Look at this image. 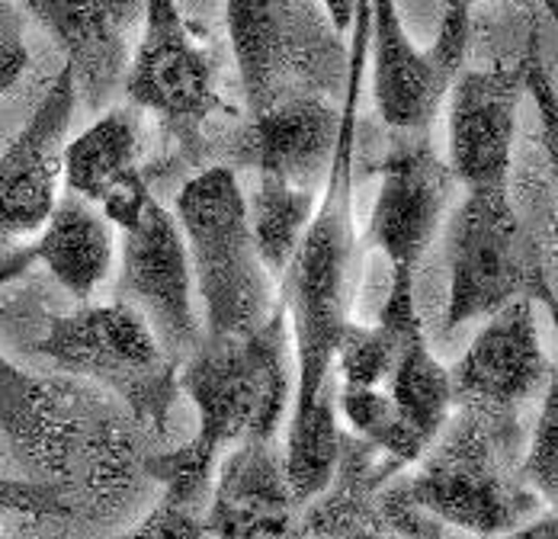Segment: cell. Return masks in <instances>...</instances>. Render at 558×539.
<instances>
[{
	"label": "cell",
	"instance_id": "cell-1",
	"mask_svg": "<svg viewBox=\"0 0 558 539\" xmlns=\"http://www.w3.org/2000/svg\"><path fill=\"white\" fill-rule=\"evenodd\" d=\"M369 58V0H356L353 52L347 64L343 125L328 167L322 200L299 238L282 279V309L289 344L295 347V408L286 440V476L299 507H305L331 482L340 424H337L335 354L350 324V276L356 264L353 235V152H356V107L363 71Z\"/></svg>",
	"mask_w": 558,
	"mask_h": 539
},
{
	"label": "cell",
	"instance_id": "cell-2",
	"mask_svg": "<svg viewBox=\"0 0 558 539\" xmlns=\"http://www.w3.org/2000/svg\"><path fill=\"white\" fill-rule=\"evenodd\" d=\"M501 433L482 411L459 405L430 446L414 459L408 479L376 488L383 527L421 534L424 514L469 534H510L536 511V494L513 482L501 466Z\"/></svg>",
	"mask_w": 558,
	"mask_h": 539
},
{
	"label": "cell",
	"instance_id": "cell-3",
	"mask_svg": "<svg viewBox=\"0 0 558 539\" xmlns=\"http://www.w3.org/2000/svg\"><path fill=\"white\" fill-rule=\"evenodd\" d=\"M177 225L206 309V337L257 331L277 309L279 296H274V276L254 244L238 173L213 164L190 177L177 193Z\"/></svg>",
	"mask_w": 558,
	"mask_h": 539
},
{
	"label": "cell",
	"instance_id": "cell-4",
	"mask_svg": "<svg viewBox=\"0 0 558 539\" xmlns=\"http://www.w3.org/2000/svg\"><path fill=\"white\" fill-rule=\"evenodd\" d=\"M180 392L199 415V440L225 453L244 440L277 436L289 395V322L277 302L270 319L251 334L203 337L180 367Z\"/></svg>",
	"mask_w": 558,
	"mask_h": 539
},
{
	"label": "cell",
	"instance_id": "cell-5",
	"mask_svg": "<svg viewBox=\"0 0 558 539\" xmlns=\"http://www.w3.org/2000/svg\"><path fill=\"white\" fill-rule=\"evenodd\" d=\"M447 331L482 322L517 296L556 309L553 286L507 187H469L447 231Z\"/></svg>",
	"mask_w": 558,
	"mask_h": 539
},
{
	"label": "cell",
	"instance_id": "cell-6",
	"mask_svg": "<svg viewBox=\"0 0 558 539\" xmlns=\"http://www.w3.org/2000/svg\"><path fill=\"white\" fill-rule=\"evenodd\" d=\"M36 354L68 373L104 382L142 424H168L180 392V363L129 302L112 299L107 306H84L61 315L36 344Z\"/></svg>",
	"mask_w": 558,
	"mask_h": 539
},
{
	"label": "cell",
	"instance_id": "cell-7",
	"mask_svg": "<svg viewBox=\"0 0 558 539\" xmlns=\"http://www.w3.org/2000/svg\"><path fill=\"white\" fill-rule=\"evenodd\" d=\"M74 107L77 84L64 64L29 122L0 155V286L33 267V241L61 196V152Z\"/></svg>",
	"mask_w": 558,
	"mask_h": 539
},
{
	"label": "cell",
	"instance_id": "cell-8",
	"mask_svg": "<svg viewBox=\"0 0 558 539\" xmlns=\"http://www.w3.org/2000/svg\"><path fill=\"white\" fill-rule=\"evenodd\" d=\"M122 228V270L116 299L129 302L151 324L155 337L183 367L203 344L206 331L193 309V267L177 216L148 193Z\"/></svg>",
	"mask_w": 558,
	"mask_h": 539
},
{
	"label": "cell",
	"instance_id": "cell-9",
	"mask_svg": "<svg viewBox=\"0 0 558 539\" xmlns=\"http://www.w3.org/2000/svg\"><path fill=\"white\" fill-rule=\"evenodd\" d=\"M122 84L135 107L155 112L190 145L225 109L209 58L196 46L177 0H142V36Z\"/></svg>",
	"mask_w": 558,
	"mask_h": 539
},
{
	"label": "cell",
	"instance_id": "cell-10",
	"mask_svg": "<svg viewBox=\"0 0 558 539\" xmlns=\"http://www.w3.org/2000/svg\"><path fill=\"white\" fill-rule=\"evenodd\" d=\"M398 135L404 139L391 145L383 164V183L366 225V244L383 251L391 270H417V261L444 221L456 177L434 152L430 129Z\"/></svg>",
	"mask_w": 558,
	"mask_h": 539
},
{
	"label": "cell",
	"instance_id": "cell-11",
	"mask_svg": "<svg viewBox=\"0 0 558 539\" xmlns=\"http://www.w3.org/2000/svg\"><path fill=\"white\" fill-rule=\"evenodd\" d=\"M549 373L533 299L517 296L485 319L472 347L449 370L452 402L482 411L488 421H513V411Z\"/></svg>",
	"mask_w": 558,
	"mask_h": 539
},
{
	"label": "cell",
	"instance_id": "cell-12",
	"mask_svg": "<svg viewBox=\"0 0 558 539\" xmlns=\"http://www.w3.org/2000/svg\"><path fill=\"white\" fill-rule=\"evenodd\" d=\"M523 94L520 68H462L449 84V170L465 190L507 187Z\"/></svg>",
	"mask_w": 558,
	"mask_h": 539
},
{
	"label": "cell",
	"instance_id": "cell-13",
	"mask_svg": "<svg viewBox=\"0 0 558 539\" xmlns=\"http://www.w3.org/2000/svg\"><path fill=\"white\" fill-rule=\"evenodd\" d=\"M343 125V109L322 97H279L251 119L228 142L225 167H251L257 173L318 190L328 177Z\"/></svg>",
	"mask_w": 558,
	"mask_h": 539
},
{
	"label": "cell",
	"instance_id": "cell-14",
	"mask_svg": "<svg viewBox=\"0 0 558 539\" xmlns=\"http://www.w3.org/2000/svg\"><path fill=\"white\" fill-rule=\"evenodd\" d=\"M56 39L74 71L77 100L100 109L125 81L132 33L142 23V0H20Z\"/></svg>",
	"mask_w": 558,
	"mask_h": 539
},
{
	"label": "cell",
	"instance_id": "cell-15",
	"mask_svg": "<svg viewBox=\"0 0 558 539\" xmlns=\"http://www.w3.org/2000/svg\"><path fill=\"white\" fill-rule=\"evenodd\" d=\"M270 440H244L219 456L206 514V537H289L295 498L286 476V450Z\"/></svg>",
	"mask_w": 558,
	"mask_h": 539
},
{
	"label": "cell",
	"instance_id": "cell-16",
	"mask_svg": "<svg viewBox=\"0 0 558 539\" xmlns=\"http://www.w3.org/2000/svg\"><path fill=\"white\" fill-rule=\"evenodd\" d=\"M373 100L391 132L430 129L447 100L456 68L434 49L421 52L401 26L395 0H369Z\"/></svg>",
	"mask_w": 558,
	"mask_h": 539
},
{
	"label": "cell",
	"instance_id": "cell-17",
	"mask_svg": "<svg viewBox=\"0 0 558 539\" xmlns=\"http://www.w3.org/2000/svg\"><path fill=\"white\" fill-rule=\"evenodd\" d=\"M142 122L132 109H110L77 139L64 142L61 183L94 203L116 228L138 213L148 196L142 177Z\"/></svg>",
	"mask_w": 558,
	"mask_h": 539
},
{
	"label": "cell",
	"instance_id": "cell-18",
	"mask_svg": "<svg viewBox=\"0 0 558 539\" xmlns=\"http://www.w3.org/2000/svg\"><path fill=\"white\" fill-rule=\"evenodd\" d=\"M379 388L386 392L395 418L389 469L398 476L430 446L456 405L449 370L430 354L424 327L404 337L389 379Z\"/></svg>",
	"mask_w": 558,
	"mask_h": 539
},
{
	"label": "cell",
	"instance_id": "cell-19",
	"mask_svg": "<svg viewBox=\"0 0 558 539\" xmlns=\"http://www.w3.org/2000/svg\"><path fill=\"white\" fill-rule=\"evenodd\" d=\"M33 264H43L81 302H90L112 270L107 216L77 193H61L49 221L33 241Z\"/></svg>",
	"mask_w": 558,
	"mask_h": 539
},
{
	"label": "cell",
	"instance_id": "cell-20",
	"mask_svg": "<svg viewBox=\"0 0 558 539\" xmlns=\"http://www.w3.org/2000/svg\"><path fill=\"white\" fill-rule=\"evenodd\" d=\"M219 450L206 440L193 436L180 450L148 459V472L165 482L161 504L148 514V520L132 537L151 539H199L206 537V514L216 486Z\"/></svg>",
	"mask_w": 558,
	"mask_h": 539
},
{
	"label": "cell",
	"instance_id": "cell-21",
	"mask_svg": "<svg viewBox=\"0 0 558 539\" xmlns=\"http://www.w3.org/2000/svg\"><path fill=\"white\" fill-rule=\"evenodd\" d=\"M228 39L238 61L247 112L270 107L282 97V0H228Z\"/></svg>",
	"mask_w": 558,
	"mask_h": 539
},
{
	"label": "cell",
	"instance_id": "cell-22",
	"mask_svg": "<svg viewBox=\"0 0 558 539\" xmlns=\"http://www.w3.org/2000/svg\"><path fill=\"white\" fill-rule=\"evenodd\" d=\"M315 206H318V190L257 173V190L247 200V221L270 276H279L286 270L299 238L312 221Z\"/></svg>",
	"mask_w": 558,
	"mask_h": 539
},
{
	"label": "cell",
	"instance_id": "cell-23",
	"mask_svg": "<svg viewBox=\"0 0 558 539\" xmlns=\"http://www.w3.org/2000/svg\"><path fill=\"white\" fill-rule=\"evenodd\" d=\"M0 433L23 453L49 459L56 443V411L49 388L0 354Z\"/></svg>",
	"mask_w": 558,
	"mask_h": 539
},
{
	"label": "cell",
	"instance_id": "cell-24",
	"mask_svg": "<svg viewBox=\"0 0 558 539\" xmlns=\"http://www.w3.org/2000/svg\"><path fill=\"white\" fill-rule=\"evenodd\" d=\"M549 392L536 421V431L530 440V453L520 466V486L533 491L539 501L553 504L558 494V382L549 373Z\"/></svg>",
	"mask_w": 558,
	"mask_h": 539
},
{
	"label": "cell",
	"instance_id": "cell-25",
	"mask_svg": "<svg viewBox=\"0 0 558 539\" xmlns=\"http://www.w3.org/2000/svg\"><path fill=\"white\" fill-rule=\"evenodd\" d=\"M71 507L61 494V488L46 482H20L0 476V517L20 514V517H64Z\"/></svg>",
	"mask_w": 558,
	"mask_h": 539
},
{
	"label": "cell",
	"instance_id": "cell-26",
	"mask_svg": "<svg viewBox=\"0 0 558 539\" xmlns=\"http://www.w3.org/2000/svg\"><path fill=\"white\" fill-rule=\"evenodd\" d=\"M26 64H29V52L23 46L20 26L0 10V94H7L20 81Z\"/></svg>",
	"mask_w": 558,
	"mask_h": 539
},
{
	"label": "cell",
	"instance_id": "cell-27",
	"mask_svg": "<svg viewBox=\"0 0 558 539\" xmlns=\"http://www.w3.org/2000/svg\"><path fill=\"white\" fill-rule=\"evenodd\" d=\"M325 10H328V20L337 33H347L353 26V16H356V0H322Z\"/></svg>",
	"mask_w": 558,
	"mask_h": 539
},
{
	"label": "cell",
	"instance_id": "cell-28",
	"mask_svg": "<svg viewBox=\"0 0 558 539\" xmlns=\"http://www.w3.org/2000/svg\"><path fill=\"white\" fill-rule=\"evenodd\" d=\"M517 537H546V539H553L556 537V514L549 511L543 520H536V524H520V530H513Z\"/></svg>",
	"mask_w": 558,
	"mask_h": 539
},
{
	"label": "cell",
	"instance_id": "cell-29",
	"mask_svg": "<svg viewBox=\"0 0 558 539\" xmlns=\"http://www.w3.org/2000/svg\"><path fill=\"white\" fill-rule=\"evenodd\" d=\"M469 3H475V0H469Z\"/></svg>",
	"mask_w": 558,
	"mask_h": 539
}]
</instances>
